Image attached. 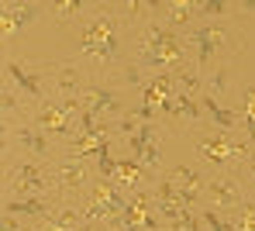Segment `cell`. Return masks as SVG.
Returning <instances> with one entry per match:
<instances>
[{"label": "cell", "mask_w": 255, "mask_h": 231, "mask_svg": "<svg viewBox=\"0 0 255 231\" xmlns=\"http://www.w3.org/2000/svg\"><path fill=\"white\" fill-rule=\"evenodd\" d=\"M134 52V31L121 17L118 3H93L90 17L76 28V48L69 62L83 66L93 80H114Z\"/></svg>", "instance_id": "1"}, {"label": "cell", "mask_w": 255, "mask_h": 231, "mask_svg": "<svg viewBox=\"0 0 255 231\" xmlns=\"http://www.w3.org/2000/svg\"><path fill=\"white\" fill-rule=\"evenodd\" d=\"M131 62L141 66L145 73H176V69H183V66L193 62L190 38H186L183 31L169 28L162 17H155V21H148V24L134 35Z\"/></svg>", "instance_id": "2"}, {"label": "cell", "mask_w": 255, "mask_h": 231, "mask_svg": "<svg viewBox=\"0 0 255 231\" xmlns=\"http://www.w3.org/2000/svg\"><path fill=\"white\" fill-rule=\"evenodd\" d=\"M238 21L242 17H204L186 35L190 52H193V66L200 73H211L214 66L231 62L238 52H245V31Z\"/></svg>", "instance_id": "3"}, {"label": "cell", "mask_w": 255, "mask_h": 231, "mask_svg": "<svg viewBox=\"0 0 255 231\" xmlns=\"http://www.w3.org/2000/svg\"><path fill=\"white\" fill-rule=\"evenodd\" d=\"M193 141V152H197V162L207 169V173H242L252 159V145L242 138V135H228V131H217L211 124L190 131Z\"/></svg>", "instance_id": "4"}, {"label": "cell", "mask_w": 255, "mask_h": 231, "mask_svg": "<svg viewBox=\"0 0 255 231\" xmlns=\"http://www.w3.org/2000/svg\"><path fill=\"white\" fill-rule=\"evenodd\" d=\"M3 197H59L52 183V162L3 155Z\"/></svg>", "instance_id": "5"}, {"label": "cell", "mask_w": 255, "mask_h": 231, "mask_svg": "<svg viewBox=\"0 0 255 231\" xmlns=\"http://www.w3.org/2000/svg\"><path fill=\"white\" fill-rule=\"evenodd\" d=\"M48 73H52V62H42V59H14V55L3 59V83H10L21 93L31 104V111L52 97Z\"/></svg>", "instance_id": "6"}, {"label": "cell", "mask_w": 255, "mask_h": 231, "mask_svg": "<svg viewBox=\"0 0 255 231\" xmlns=\"http://www.w3.org/2000/svg\"><path fill=\"white\" fill-rule=\"evenodd\" d=\"M80 111H83V100H59V97H48L45 104H38L31 111V124H38L48 138H55L59 145L73 141L80 135Z\"/></svg>", "instance_id": "7"}, {"label": "cell", "mask_w": 255, "mask_h": 231, "mask_svg": "<svg viewBox=\"0 0 255 231\" xmlns=\"http://www.w3.org/2000/svg\"><path fill=\"white\" fill-rule=\"evenodd\" d=\"M3 131V155H28L38 162H55L62 155V145L48 138L38 124L21 121V124H0Z\"/></svg>", "instance_id": "8"}, {"label": "cell", "mask_w": 255, "mask_h": 231, "mask_svg": "<svg viewBox=\"0 0 255 231\" xmlns=\"http://www.w3.org/2000/svg\"><path fill=\"white\" fill-rule=\"evenodd\" d=\"M93 180H97V169L86 159H76V155L62 152L52 162V183H55V193L62 200H83L86 190L93 186Z\"/></svg>", "instance_id": "9"}, {"label": "cell", "mask_w": 255, "mask_h": 231, "mask_svg": "<svg viewBox=\"0 0 255 231\" xmlns=\"http://www.w3.org/2000/svg\"><path fill=\"white\" fill-rule=\"evenodd\" d=\"M42 17H48V3H38V0H7V3H0V35H3V45H14Z\"/></svg>", "instance_id": "10"}, {"label": "cell", "mask_w": 255, "mask_h": 231, "mask_svg": "<svg viewBox=\"0 0 255 231\" xmlns=\"http://www.w3.org/2000/svg\"><path fill=\"white\" fill-rule=\"evenodd\" d=\"M249 197H252V193H249V183L242 180V173H211L204 207H214V211H221V214H231V211L242 207Z\"/></svg>", "instance_id": "11"}, {"label": "cell", "mask_w": 255, "mask_h": 231, "mask_svg": "<svg viewBox=\"0 0 255 231\" xmlns=\"http://www.w3.org/2000/svg\"><path fill=\"white\" fill-rule=\"evenodd\" d=\"M166 176L176 183V193H179V204H183V207H193V211L204 207L211 173H207L200 162H179V166L166 169Z\"/></svg>", "instance_id": "12"}, {"label": "cell", "mask_w": 255, "mask_h": 231, "mask_svg": "<svg viewBox=\"0 0 255 231\" xmlns=\"http://www.w3.org/2000/svg\"><path fill=\"white\" fill-rule=\"evenodd\" d=\"M83 104L100 117V121H118V117L131 114V107L125 104L121 90H118L114 83H107V80H93L83 93Z\"/></svg>", "instance_id": "13"}, {"label": "cell", "mask_w": 255, "mask_h": 231, "mask_svg": "<svg viewBox=\"0 0 255 231\" xmlns=\"http://www.w3.org/2000/svg\"><path fill=\"white\" fill-rule=\"evenodd\" d=\"M93 83V76L86 73L83 66L76 62H52V73H48V87H52V97L59 100H83L86 87Z\"/></svg>", "instance_id": "14"}, {"label": "cell", "mask_w": 255, "mask_h": 231, "mask_svg": "<svg viewBox=\"0 0 255 231\" xmlns=\"http://www.w3.org/2000/svg\"><path fill=\"white\" fill-rule=\"evenodd\" d=\"M62 204V197H3V214L31 225H42L55 214V207Z\"/></svg>", "instance_id": "15"}, {"label": "cell", "mask_w": 255, "mask_h": 231, "mask_svg": "<svg viewBox=\"0 0 255 231\" xmlns=\"http://www.w3.org/2000/svg\"><path fill=\"white\" fill-rule=\"evenodd\" d=\"M159 17H162L169 28L190 35V31L197 28V21H200L197 0H159Z\"/></svg>", "instance_id": "16"}, {"label": "cell", "mask_w": 255, "mask_h": 231, "mask_svg": "<svg viewBox=\"0 0 255 231\" xmlns=\"http://www.w3.org/2000/svg\"><path fill=\"white\" fill-rule=\"evenodd\" d=\"M200 97H211L221 107H228V100L235 97V66L221 62V66H214L211 73H204V93Z\"/></svg>", "instance_id": "17"}, {"label": "cell", "mask_w": 255, "mask_h": 231, "mask_svg": "<svg viewBox=\"0 0 255 231\" xmlns=\"http://www.w3.org/2000/svg\"><path fill=\"white\" fill-rule=\"evenodd\" d=\"M90 10H93V3H83V0H52L48 3V21L55 28H69V24L80 28L90 17Z\"/></svg>", "instance_id": "18"}, {"label": "cell", "mask_w": 255, "mask_h": 231, "mask_svg": "<svg viewBox=\"0 0 255 231\" xmlns=\"http://www.w3.org/2000/svg\"><path fill=\"white\" fill-rule=\"evenodd\" d=\"M162 231H207V225H204L200 211H193V207H179L172 218L162 221Z\"/></svg>", "instance_id": "19"}, {"label": "cell", "mask_w": 255, "mask_h": 231, "mask_svg": "<svg viewBox=\"0 0 255 231\" xmlns=\"http://www.w3.org/2000/svg\"><path fill=\"white\" fill-rule=\"evenodd\" d=\"M172 80H176V90L179 93H190V97H200V93H204V73H200L193 62L183 66V69H176Z\"/></svg>", "instance_id": "20"}, {"label": "cell", "mask_w": 255, "mask_h": 231, "mask_svg": "<svg viewBox=\"0 0 255 231\" xmlns=\"http://www.w3.org/2000/svg\"><path fill=\"white\" fill-rule=\"evenodd\" d=\"M238 111H242L245 124H255V83H245L238 90Z\"/></svg>", "instance_id": "21"}, {"label": "cell", "mask_w": 255, "mask_h": 231, "mask_svg": "<svg viewBox=\"0 0 255 231\" xmlns=\"http://www.w3.org/2000/svg\"><path fill=\"white\" fill-rule=\"evenodd\" d=\"M200 218H204L207 231H235L231 218H228V214H221V211H214V207H200Z\"/></svg>", "instance_id": "22"}, {"label": "cell", "mask_w": 255, "mask_h": 231, "mask_svg": "<svg viewBox=\"0 0 255 231\" xmlns=\"http://www.w3.org/2000/svg\"><path fill=\"white\" fill-rule=\"evenodd\" d=\"M242 180L249 183V193L255 197V152H252V159H249V166L242 169Z\"/></svg>", "instance_id": "23"}, {"label": "cell", "mask_w": 255, "mask_h": 231, "mask_svg": "<svg viewBox=\"0 0 255 231\" xmlns=\"http://www.w3.org/2000/svg\"><path fill=\"white\" fill-rule=\"evenodd\" d=\"M31 231H69V228H55V225L42 221V225H31Z\"/></svg>", "instance_id": "24"}, {"label": "cell", "mask_w": 255, "mask_h": 231, "mask_svg": "<svg viewBox=\"0 0 255 231\" xmlns=\"http://www.w3.org/2000/svg\"><path fill=\"white\" fill-rule=\"evenodd\" d=\"M238 10H242V14H255V0H242Z\"/></svg>", "instance_id": "25"}, {"label": "cell", "mask_w": 255, "mask_h": 231, "mask_svg": "<svg viewBox=\"0 0 255 231\" xmlns=\"http://www.w3.org/2000/svg\"><path fill=\"white\" fill-rule=\"evenodd\" d=\"M21 231H31V228H28V225H24V228H21Z\"/></svg>", "instance_id": "26"}]
</instances>
